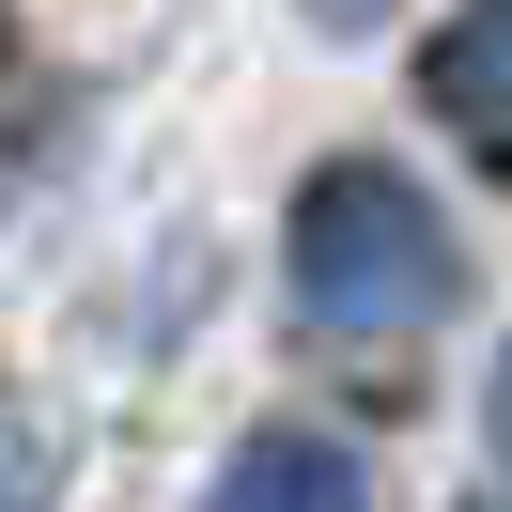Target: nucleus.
<instances>
[{
	"instance_id": "nucleus-1",
	"label": "nucleus",
	"mask_w": 512,
	"mask_h": 512,
	"mask_svg": "<svg viewBox=\"0 0 512 512\" xmlns=\"http://www.w3.org/2000/svg\"><path fill=\"white\" fill-rule=\"evenodd\" d=\"M280 295H295L311 342H419L466 295V249L404 187V156H326L280 218Z\"/></svg>"
},
{
	"instance_id": "nucleus-2",
	"label": "nucleus",
	"mask_w": 512,
	"mask_h": 512,
	"mask_svg": "<svg viewBox=\"0 0 512 512\" xmlns=\"http://www.w3.org/2000/svg\"><path fill=\"white\" fill-rule=\"evenodd\" d=\"M202 512H373V466H357L326 419H249L202 481Z\"/></svg>"
},
{
	"instance_id": "nucleus-3",
	"label": "nucleus",
	"mask_w": 512,
	"mask_h": 512,
	"mask_svg": "<svg viewBox=\"0 0 512 512\" xmlns=\"http://www.w3.org/2000/svg\"><path fill=\"white\" fill-rule=\"evenodd\" d=\"M419 109H435L466 156L512 171V0H466L435 47H419Z\"/></svg>"
},
{
	"instance_id": "nucleus-4",
	"label": "nucleus",
	"mask_w": 512,
	"mask_h": 512,
	"mask_svg": "<svg viewBox=\"0 0 512 512\" xmlns=\"http://www.w3.org/2000/svg\"><path fill=\"white\" fill-rule=\"evenodd\" d=\"M0 512H47V435H16V404H0Z\"/></svg>"
},
{
	"instance_id": "nucleus-5",
	"label": "nucleus",
	"mask_w": 512,
	"mask_h": 512,
	"mask_svg": "<svg viewBox=\"0 0 512 512\" xmlns=\"http://www.w3.org/2000/svg\"><path fill=\"white\" fill-rule=\"evenodd\" d=\"M481 435H497V466H512V342H497V388H481Z\"/></svg>"
}]
</instances>
